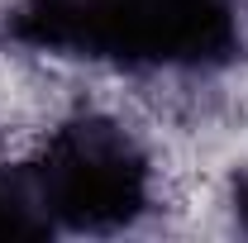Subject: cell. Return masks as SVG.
<instances>
[{
	"label": "cell",
	"instance_id": "cell-1",
	"mask_svg": "<svg viewBox=\"0 0 248 243\" xmlns=\"http://www.w3.org/2000/svg\"><path fill=\"white\" fill-rule=\"evenodd\" d=\"M10 38L124 72H205L239 48V0H24Z\"/></svg>",
	"mask_w": 248,
	"mask_h": 243
},
{
	"label": "cell",
	"instance_id": "cell-2",
	"mask_svg": "<svg viewBox=\"0 0 248 243\" xmlns=\"http://www.w3.org/2000/svg\"><path fill=\"white\" fill-rule=\"evenodd\" d=\"M43 210L58 229L110 234L153 205V157L115 115H72L29 157Z\"/></svg>",
	"mask_w": 248,
	"mask_h": 243
},
{
	"label": "cell",
	"instance_id": "cell-3",
	"mask_svg": "<svg viewBox=\"0 0 248 243\" xmlns=\"http://www.w3.org/2000/svg\"><path fill=\"white\" fill-rule=\"evenodd\" d=\"M53 234V219L43 210V196L29 162H0V239H43Z\"/></svg>",
	"mask_w": 248,
	"mask_h": 243
},
{
	"label": "cell",
	"instance_id": "cell-4",
	"mask_svg": "<svg viewBox=\"0 0 248 243\" xmlns=\"http://www.w3.org/2000/svg\"><path fill=\"white\" fill-rule=\"evenodd\" d=\"M234 214L244 219V229H248V172L234 182Z\"/></svg>",
	"mask_w": 248,
	"mask_h": 243
}]
</instances>
